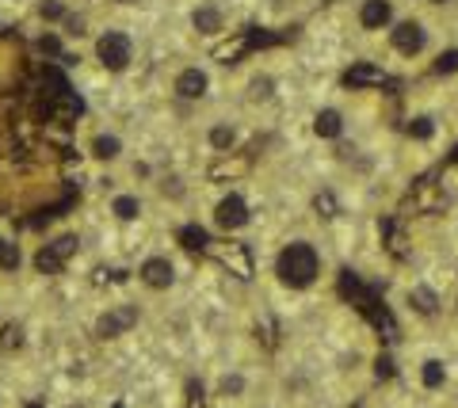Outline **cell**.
Wrapping results in <instances>:
<instances>
[{
  "instance_id": "obj_2",
  "label": "cell",
  "mask_w": 458,
  "mask_h": 408,
  "mask_svg": "<svg viewBox=\"0 0 458 408\" xmlns=\"http://www.w3.org/2000/svg\"><path fill=\"white\" fill-rule=\"evenodd\" d=\"M96 54H100V61L108 65V69H126L130 65V38L119 35V31H108V35L96 43Z\"/></svg>"
},
{
  "instance_id": "obj_5",
  "label": "cell",
  "mask_w": 458,
  "mask_h": 408,
  "mask_svg": "<svg viewBox=\"0 0 458 408\" xmlns=\"http://www.w3.org/2000/svg\"><path fill=\"white\" fill-rule=\"evenodd\" d=\"M73 248H77V236H61V241H54L50 248L38 252V267H43V271H57V267L73 256Z\"/></svg>"
},
{
  "instance_id": "obj_15",
  "label": "cell",
  "mask_w": 458,
  "mask_h": 408,
  "mask_svg": "<svg viewBox=\"0 0 458 408\" xmlns=\"http://www.w3.org/2000/svg\"><path fill=\"white\" fill-rule=\"evenodd\" d=\"M96 157H103V160L119 157V137H96Z\"/></svg>"
},
{
  "instance_id": "obj_20",
  "label": "cell",
  "mask_w": 458,
  "mask_h": 408,
  "mask_svg": "<svg viewBox=\"0 0 458 408\" xmlns=\"http://www.w3.org/2000/svg\"><path fill=\"white\" fill-rule=\"evenodd\" d=\"M408 134H413V137H420V142H424V137H431V119H413Z\"/></svg>"
},
{
  "instance_id": "obj_6",
  "label": "cell",
  "mask_w": 458,
  "mask_h": 408,
  "mask_svg": "<svg viewBox=\"0 0 458 408\" xmlns=\"http://www.w3.org/2000/svg\"><path fill=\"white\" fill-rule=\"evenodd\" d=\"M394 46H397L401 54H420L424 50V27H420V23H397Z\"/></svg>"
},
{
  "instance_id": "obj_23",
  "label": "cell",
  "mask_w": 458,
  "mask_h": 408,
  "mask_svg": "<svg viewBox=\"0 0 458 408\" xmlns=\"http://www.w3.org/2000/svg\"><path fill=\"white\" fill-rule=\"evenodd\" d=\"M222 389H226V393H241L244 381H241V378H226V381H222Z\"/></svg>"
},
{
  "instance_id": "obj_19",
  "label": "cell",
  "mask_w": 458,
  "mask_h": 408,
  "mask_svg": "<svg viewBox=\"0 0 458 408\" xmlns=\"http://www.w3.org/2000/svg\"><path fill=\"white\" fill-rule=\"evenodd\" d=\"M458 69V50H447L443 58L436 61V73H455Z\"/></svg>"
},
{
  "instance_id": "obj_8",
  "label": "cell",
  "mask_w": 458,
  "mask_h": 408,
  "mask_svg": "<svg viewBox=\"0 0 458 408\" xmlns=\"http://www.w3.org/2000/svg\"><path fill=\"white\" fill-rule=\"evenodd\" d=\"M142 279H145V287H153V290H165L172 287V264L168 259H145L142 264Z\"/></svg>"
},
{
  "instance_id": "obj_3",
  "label": "cell",
  "mask_w": 458,
  "mask_h": 408,
  "mask_svg": "<svg viewBox=\"0 0 458 408\" xmlns=\"http://www.w3.org/2000/svg\"><path fill=\"white\" fill-rule=\"evenodd\" d=\"M134 321H138V309H134V305H119V309H111V313L100 317L96 332H100L103 340H108V336H122V332H126Z\"/></svg>"
},
{
  "instance_id": "obj_7",
  "label": "cell",
  "mask_w": 458,
  "mask_h": 408,
  "mask_svg": "<svg viewBox=\"0 0 458 408\" xmlns=\"http://www.w3.org/2000/svg\"><path fill=\"white\" fill-rule=\"evenodd\" d=\"M176 92L184 96V100H202V96H207V73L202 69H184L176 77Z\"/></svg>"
},
{
  "instance_id": "obj_1",
  "label": "cell",
  "mask_w": 458,
  "mask_h": 408,
  "mask_svg": "<svg viewBox=\"0 0 458 408\" xmlns=\"http://www.w3.org/2000/svg\"><path fill=\"white\" fill-rule=\"evenodd\" d=\"M317 271H321V259H317L313 244L294 241L279 252V279L286 282V287H298V290L309 287V282L317 279Z\"/></svg>"
},
{
  "instance_id": "obj_22",
  "label": "cell",
  "mask_w": 458,
  "mask_h": 408,
  "mask_svg": "<svg viewBox=\"0 0 458 408\" xmlns=\"http://www.w3.org/2000/svg\"><path fill=\"white\" fill-rule=\"evenodd\" d=\"M317 210H329L325 218H332V210H337V202H332V195H317Z\"/></svg>"
},
{
  "instance_id": "obj_18",
  "label": "cell",
  "mask_w": 458,
  "mask_h": 408,
  "mask_svg": "<svg viewBox=\"0 0 458 408\" xmlns=\"http://www.w3.org/2000/svg\"><path fill=\"white\" fill-rule=\"evenodd\" d=\"M210 142H214V149H229V145H233V130L214 126V130H210Z\"/></svg>"
},
{
  "instance_id": "obj_11",
  "label": "cell",
  "mask_w": 458,
  "mask_h": 408,
  "mask_svg": "<svg viewBox=\"0 0 458 408\" xmlns=\"http://www.w3.org/2000/svg\"><path fill=\"white\" fill-rule=\"evenodd\" d=\"M382 69H374V65H355V69L344 77V84H351V88H359V84H382Z\"/></svg>"
},
{
  "instance_id": "obj_14",
  "label": "cell",
  "mask_w": 458,
  "mask_h": 408,
  "mask_svg": "<svg viewBox=\"0 0 458 408\" xmlns=\"http://www.w3.org/2000/svg\"><path fill=\"white\" fill-rule=\"evenodd\" d=\"M195 27L199 31H218L222 27V15H218L214 8H199V12H195Z\"/></svg>"
},
{
  "instance_id": "obj_21",
  "label": "cell",
  "mask_w": 458,
  "mask_h": 408,
  "mask_svg": "<svg viewBox=\"0 0 458 408\" xmlns=\"http://www.w3.org/2000/svg\"><path fill=\"white\" fill-rule=\"evenodd\" d=\"M416 309H420V313H431V309H436V294L431 290H416Z\"/></svg>"
},
{
  "instance_id": "obj_12",
  "label": "cell",
  "mask_w": 458,
  "mask_h": 408,
  "mask_svg": "<svg viewBox=\"0 0 458 408\" xmlns=\"http://www.w3.org/2000/svg\"><path fill=\"white\" fill-rule=\"evenodd\" d=\"M111 210H114V214L122 218V222H134V218L142 214V202H138L134 195H119V199L111 202Z\"/></svg>"
},
{
  "instance_id": "obj_9",
  "label": "cell",
  "mask_w": 458,
  "mask_h": 408,
  "mask_svg": "<svg viewBox=\"0 0 458 408\" xmlns=\"http://www.w3.org/2000/svg\"><path fill=\"white\" fill-rule=\"evenodd\" d=\"M390 15H394L390 0H367V4H363V12H359V23H363L367 31H378L382 23H390Z\"/></svg>"
},
{
  "instance_id": "obj_10",
  "label": "cell",
  "mask_w": 458,
  "mask_h": 408,
  "mask_svg": "<svg viewBox=\"0 0 458 408\" xmlns=\"http://www.w3.org/2000/svg\"><path fill=\"white\" fill-rule=\"evenodd\" d=\"M313 130L321 137H340V130H344V119H340V111H321V115L313 119Z\"/></svg>"
},
{
  "instance_id": "obj_16",
  "label": "cell",
  "mask_w": 458,
  "mask_h": 408,
  "mask_svg": "<svg viewBox=\"0 0 458 408\" xmlns=\"http://www.w3.org/2000/svg\"><path fill=\"white\" fill-rule=\"evenodd\" d=\"M179 241H184L187 248H207V233H202V229H195V225L179 229Z\"/></svg>"
},
{
  "instance_id": "obj_4",
  "label": "cell",
  "mask_w": 458,
  "mask_h": 408,
  "mask_svg": "<svg viewBox=\"0 0 458 408\" xmlns=\"http://www.w3.org/2000/svg\"><path fill=\"white\" fill-rule=\"evenodd\" d=\"M244 222H249V206H244L241 195H229V199L218 202V225L222 229H241Z\"/></svg>"
},
{
  "instance_id": "obj_24",
  "label": "cell",
  "mask_w": 458,
  "mask_h": 408,
  "mask_svg": "<svg viewBox=\"0 0 458 408\" xmlns=\"http://www.w3.org/2000/svg\"><path fill=\"white\" fill-rule=\"evenodd\" d=\"M43 15H46V20H57V15H61V4H57V0H50V4H43Z\"/></svg>"
},
{
  "instance_id": "obj_25",
  "label": "cell",
  "mask_w": 458,
  "mask_h": 408,
  "mask_svg": "<svg viewBox=\"0 0 458 408\" xmlns=\"http://www.w3.org/2000/svg\"><path fill=\"white\" fill-rule=\"evenodd\" d=\"M122 4H134V0H122Z\"/></svg>"
},
{
  "instance_id": "obj_13",
  "label": "cell",
  "mask_w": 458,
  "mask_h": 408,
  "mask_svg": "<svg viewBox=\"0 0 458 408\" xmlns=\"http://www.w3.org/2000/svg\"><path fill=\"white\" fill-rule=\"evenodd\" d=\"M443 378H447L443 363H436V358H428V363H424V386H428V389H439V386H443Z\"/></svg>"
},
{
  "instance_id": "obj_17",
  "label": "cell",
  "mask_w": 458,
  "mask_h": 408,
  "mask_svg": "<svg viewBox=\"0 0 458 408\" xmlns=\"http://www.w3.org/2000/svg\"><path fill=\"white\" fill-rule=\"evenodd\" d=\"M15 264H20V248L8 244V241H0V267H15Z\"/></svg>"
}]
</instances>
